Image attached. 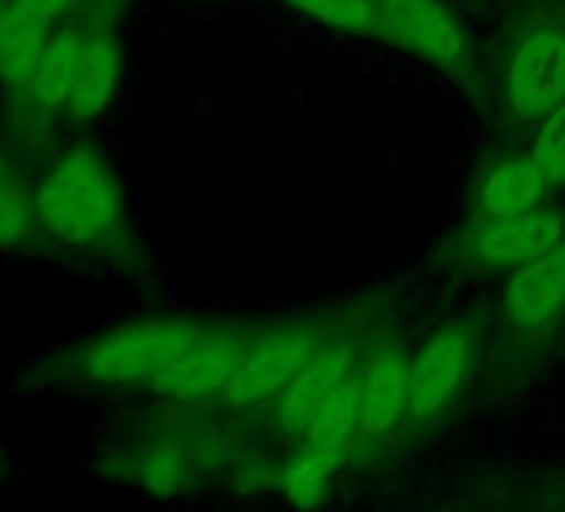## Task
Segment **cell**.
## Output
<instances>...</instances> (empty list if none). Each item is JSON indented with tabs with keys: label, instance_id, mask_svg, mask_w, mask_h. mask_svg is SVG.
<instances>
[{
	"label": "cell",
	"instance_id": "1",
	"mask_svg": "<svg viewBox=\"0 0 565 512\" xmlns=\"http://www.w3.org/2000/svg\"><path fill=\"white\" fill-rule=\"evenodd\" d=\"M499 134H532L565 100V0H512L486 67Z\"/></svg>",
	"mask_w": 565,
	"mask_h": 512
},
{
	"label": "cell",
	"instance_id": "23",
	"mask_svg": "<svg viewBox=\"0 0 565 512\" xmlns=\"http://www.w3.org/2000/svg\"><path fill=\"white\" fill-rule=\"evenodd\" d=\"M459 4H466V8H476V4H479V0H459Z\"/></svg>",
	"mask_w": 565,
	"mask_h": 512
},
{
	"label": "cell",
	"instance_id": "4",
	"mask_svg": "<svg viewBox=\"0 0 565 512\" xmlns=\"http://www.w3.org/2000/svg\"><path fill=\"white\" fill-rule=\"evenodd\" d=\"M373 41L433 67L466 97L489 100L476 44L449 0H376Z\"/></svg>",
	"mask_w": 565,
	"mask_h": 512
},
{
	"label": "cell",
	"instance_id": "3",
	"mask_svg": "<svg viewBox=\"0 0 565 512\" xmlns=\"http://www.w3.org/2000/svg\"><path fill=\"white\" fill-rule=\"evenodd\" d=\"M565 340V236L505 277L489 350V386L519 393L532 386Z\"/></svg>",
	"mask_w": 565,
	"mask_h": 512
},
{
	"label": "cell",
	"instance_id": "13",
	"mask_svg": "<svg viewBox=\"0 0 565 512\" xmlns=\"http://www.w3.org/2000/svg\"><path fill=\"white\" fill-rule=\"evenodd\" d=\"M124 87V44L114 28H90L67 100V124L90 127L107 117Z\"/></svg>",
	"mask_w": 565,
	"mask_h": 512
},
{
	"label": "cell",
	"instance_id": "14",
	"mask_svg": "<svg viewBox=\"0 0 565 512\" xmlns=\"http://www.w3.org/2000/svg\"><path fill=\"white\" fill-rule=\"evenodd\" d=\"M87 24L84 21H61L51 31V41L38 61V71L28 84V90L21 97H14L34 124H51L57 117L67 114V100H71V87L77 77V64L87 44Z\"/></svg>",
	"mask_w": 565,
	"mask_h": 512
},
{
	"label": "cell",
	"instance_id": "20",
	"mask_svg": "<svg viewBox=\"0 0 565 512\" xmlns=\"http://www.w3.org/2000/svg\"><path fill=\"white\" fill-rule=\"evenodd\" d=\"M529 157L548 177L552 190H565V100L532 130Z\"/></svg>",
	"mask_w": 565,
	"mask_h": 512
},
{
	"label": "cell",
	"instance_id": "2",
	"mask_svg": "<svg viewBox=\"0 0 565 512\" xmlns=\"http://www.w3.org/2000/svg\"><path fill=\"white\" fill-rule=\"evenodd\" d=\"M34 196L41 239L51 246L114 260L134 249L124 183L94 143L64 147L34 180Z\"/></svg>",
	"mask_w": 565,
	"mask_h": 512
},
{
	"label": "cell",
	"instance_id": "22",
	"mask_svg": "<svg viewBox=\"0 0 565 512\" xmlns=\"http://www.w3.org/2000/svg\"><path fill=\"white\" fill-rule=\"evenodd\" d=\"M8 11H11V0H0V34H4V21H8Z\"/></svg>",
	"mask_w": 565,
	"mask_h": 512
},
{
	"label": "cell",
	"instance_id": "16",
	"mask_svg": "<svg viewBox=\"0 0 565 512\" xmlns=\"http://www.w3.org/2000/svg\"><path fill=\"white\" fill-rule=\"evenodd\" d=\"M34 239H41L34 180L0 147V253L28 249Z\"/></svg>",
	"mask_w": 565,
	"mask_h": 512
},
{
	"label": "cell",
	"instance_id": "5",
	"mask_svg": "<svg viewBox=\"0 0 565 512\" xmlns=\"http://www.w3.org/2000/svg\"><path fill=\"white\" fill-rule=\"evenodd\" d=\"M562 236H565V210L548 203L509 220L466 223L459 233H452L443 243L439 274L449 280L509 277L519 267L532 264L545 249H552Z\"/></svg>",
	"mask_w": 565,
	"mask_h": 512
},
{
	"label": "cell",
	"instance_id": "19",
	"mask_svg": "<svg viewBox=\"0 0 565 512\" xmlns=\"http://www.w3.org/2000/svg\"><path fill=\"white\" fill-rule=\"evenodd\" d=\"M279 4L337 34L373 38L376 31V0H279Z\"/></svg>",
	"mask_w": 565,
	"mask_h": 512
},
{
	"label": "cell",
	"instance_id": "12",
	"mask_svg": "<svg viewBox=\"0 0 565 512\" xmlns=\"http://www.w3.org/2000/svg\"><path fill=\"white\" fill-rule=\"evenodd\" d=\"M552 183L539 170V163L525 153H502L489 160L469 193L466 223H492L509 220L519 213H529L542 203H548Z\"/></svg>",
	"mask_w": 565,
	"mask_h": 512
},
{
	"label": "cell",
	"instance_id": "17",
	"mask_svg": "<svg viewBox=\"0 0 565 512\" xmlns=\"http://www.w3.org/2000/svg\"><path fill=\"white\" fill-rule=\"evenodd\" d=\"M347 456H350V452L340 449V446L300 439L297 452L290 456L287 466H282L279 489L287 492V499L297 502V505H313V502L323 499L330 479H333L337 469L347 462Z\"/></svg>",
	"mask_w": 565,
	"mask_h": 512
},
{
	"label": "cell",
	"instance_id": "10",
	"mask_svg": "<svg viewBox=\"0 0 565 512\" xmlns=\"http://www.w3.org/2000/svg\"><path fill=\"white\" fill-rule=\"evenodd\" d=\"M409 346L396 333L373 340L363 363V423L350 456H370L390 439H399L409 403Z\"/></svg>",
	"mask_w": 565,
	"mask_h": 512
},
{
	"label": "cell",
	"instance_id": "9",
	"mask_svg": "<svg viewBox=\"0 0 565 512\" xmlns=\"http://www.w3.org/2000/svg\"><path fill=\"white\" fill-rule=\"evenodd\" d=\"M476 346L479 333L472 320L456 317L446 320L443 327L433 330V337L413 353L409 360V403H406V419L399 429L403 433H423L436 426L469 383L472 363H476Z\"/></svg>",
	"mask_w": 565,
	"mask_h": 512
},
{
	"label": "cell",
	"instance_id": "24",
	"mask_svg": "<svg viewBox=\"0 0 565 512\" xmlns=\"http://www.w3.org/2000/svg\"><path fill=\"white\" fill-rule=\"evenodd\" d=\"M0 147H4V143H0Z\"/></svg>",
	"mask_w": 565,
	"mask_h": 512
},
{
	"label": "cell",
	"instance_id": "15",
	"mask_svg": "<svg viewBox=\"0 0 565 512\" xmlns=\"http://www.w3.org/2000/svg\"><path fill=\"white\" fill-rule=\"evenodd\" d=\"M54 28L57 24L44 14L31 11L21 0H11L4 34H0V90L8 97H21L28 90Z\"/></svg>",
	"mask_w": 565,
	"mask_h": 512
},
{
	"label": "cell",
	"instance_id": "7",
	"mask_svg": "<svg viewBox=\"0 0 565 512\" xmlns=\"http://www.w3.org/2000/svg\"><path fill=\"white\" fill-rule=\"evenodd\" d=\"M376 323L380 320H373V313H363V310L343 313V320L323 340V346L290 380V386L266 406L269 409L266 419L279 436H287L294 442H300L307 436L323 399L363 366V360L376 340Z\"/></svg>",
	"mask_w": 565,
	"mask_h": 512
},
{
	"label": "cell",
	"instance_id": "21",
	"mask_svg": "<svg viewBox=\"0 0 565 512\" xmlns=\"http://www.w3.org/2000/svg\"><path fill=\"white\" fill-rule=\"evenodd\" d=\"M21 4H28L31 11L44 14V18L54 21V24L74 21V18H81V11H84V0H21Z\"/></svg>",
	"mask_w": 565,
	"mask_h": 512
},
{
	"label": "cell",
	"instance_id": "8",
	"mask_svg": "<svg viewBox=\"0 0 565 512\" xmlns=\"http://www.w3.org/2000/svg\"><path fill=\"white\" fill-rule=\"evenodd\" d=\"M200 333L193 317H153L100 333L77 353V370L94 386H150Z\"/></svg>",
	"mask_w": 565,
	"mask_h": 512
},
{
	"label": "cell",
	"instance_id": "11",
	"mask_svg": "<svg viewBox=\"0 0 565 512\" xmlns=\"http://www.w3.org/2000/svg\"><path fill=\"white\" fill-rule=\"evenodd\" d=\"M246 340L249 333L233 327L200 330L193 343L147 390L167 403H213L233 380Z\"/></svg>",
	"mask_w": 565,
	"mask_h": 512
},
{
	"label": "cell",
	"instance_id": "6",
	"mask_svg": "<svg viewBox=\"0 0 565 512\" xmlns=\"http://www.w3.org/2000/svg\"><path fill=\"white\" fill-rule=\"evenodd\" d=\"M340 320L343 313H323L313 320H297L263 333H249L233 380L213 403L233 413L263 409L290 386V380L307 366V360L323 346V340L337 330Z\"/></svg>",
	"mask_w": 565,
	"mask_h": 512
},
{
	"label": "cell",
	"instance_id": "18",
	"mask_svg": "<svg viewBox=\"0 0 565 512\" xmlns=\"http://www.w3.org/2000/svg\"><path fill=\"white\" fill-rule=\"evenodd\" d=\"M366 363V360H363ZM360 423H363V366L343 380L317 409L310 429L303 439L310 442H327V446H340L350 452V446L360 436Z\"/></svg>",
	"mask_w": 565,
	"mask_h": 512
}]
</instances>
